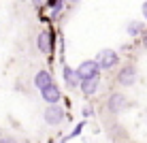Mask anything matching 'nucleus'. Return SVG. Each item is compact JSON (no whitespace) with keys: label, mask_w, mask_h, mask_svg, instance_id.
<instances>
[{"label":"nucleus","mask_w":147,"mask_h":143,"mask_svg":"<svg viewBox=\"0 0 147 143\" xmlns=\"http://www.w3.org/2000/svg\"><path fill=\"white\" fill-rule=\"evenodd\" d=\"M141 9H143V17H147V0L143 2V7H141Z\"/></svg>","instance_id":"obj_15"},{"label":"nucleus","mask_w":147,"mask_h":143,"mask_svg":"<svg viewBox=\"0 0 147 143\" xmlns=\"http://www.w3.org/2000/svg\"><path fill=\"white\" fill-rule=\"evenodd\" d=\"M62 75H64V81H66V85L68 88H79V77H77V73H75L70 66H66L64 64V68H62Z\"/></svg>","instance_id":"obj_10"},{"label":"nucleus","mask_w":147,"mask_h":143,"mask_svg":"<svg viewBox=\"0 0 147 143\" xmlns=\"http://www.w3.org/2000/svg\"><path fill=\"white\" fill-rule=\"evenodd\" d=\"M141 37H143V45L147 47V30H143V34H141Z\"/></svg>","instance_id":"obj_14"},{"label":"nucleus","mask_w":147,"mask_h":143,"mask_svg":"<svg viewBox=\"0 0 147 143\" xmlns=\"http://www.w3.org/2000/svg\"><path fill=\"white\" fill-rule=\"evenodd\" d=\"M96 62H98L100 68L109 70V68H115L119 62V56L113 52V49H102V52H98V58H96Z\"/></svg>","instance_id":"obj_4"},{"label":"nucleus","mask_w":147,"mask_h":143,"mask_svg":"<svg viewBox=\"0 0 147 143\" xmlns=\"http://www.w3.org/2000/svg\"><path fill=\"white\" fill-rule=\"evenodd\" d=\"M143 30H145V26L141 22H130L128 24V34L130 37H139V34H143Z\"/></svg>","instance_id":"obj_11"},{"label":"nucleus","mask_w":147,"mask_h":143,"mask_svg":"<svg viewBox=\"0 0 147 143\" xmlns=\"http://www.w3.org/2000/svg\"><path fill=\"white\" fill-rule=\"evenodd\" d=\"M66 2H79V0H66Z\"/></svg>","instance_id":"obj_16"},{"label":"nucleus","mask_w":147,"mask_h":143,"mask_svg":"<svg viewBox=\"0 0 147 143\" xmlns=\"http://www.w3.org/2000/svg\"><path fill=\"white\" fill-rule=\"evenodd\" d=\"M51 83H53V77H51L49 70H38V73L34 75V85H36L38 90L47 88V85H51Z\"/></svg>","instance_id":"obj_9"},{"label":"nucleus","mask_w":147,"mask_h":143,"mask_svg":"<svg viewBox=\"0 0 147 143\" xmlns=\"http://www.w3.org/2000/svg\"><path fill=\"white\" fill-rule=\"evenodd\" d=\"M79 85H81V92H83L85 96H94L96 92H98L100 79H98V77H92V79H83Z\"/></svg>","instance_id":"obj_8"},{"label":"nucleus","mask_w":147,"mask_h":143,"mask_svg":"<svg viewBox=\"0 0 147 143\" xmlns=\"http://www.w3.org/2000/svg\"><path fill=\"white\" fill-rule=\"evenodd\" d=\"M98 62L96 60H83L77 68H75V73H77V77L79 81H83V79H92V77H98Z\"/></svg>","instance_id":"obj_1"},{"label":"nucleus","mask_w":147,"mask_h":143,"mask_svg":"<svg viewBox=\"0 0 147 143\" xmlns=\"http://www.w3.org/2000/svg\"><path fill=\"white\" fill-rule=\"evenodd\" d=\"M64 120H66V113H64V109L60 105H49L47 109H45V122H47L49 126H58V124H62Z\"/></svg>","instance_id":"obj_5"},{"label":"nucleus","mask_w":147,"mask_h":143,"mask_svg":"<svg viewBox=\"0 0 147 143\" xmlns=\"http://www.w3.org/2000/svg\"><path fill=\"white\" fill-rule=\"evenodd\" d=\"M40 96H43V100L45 103H49V105H58V100H60V88L55 83H51V85H47V88H43L40 90Z\"/></svg>","instance_id":"obj_6"},{"label":"nucleus","mask_w":147,"mask_h":143,"mask_svg":"<svg viewBox=\"0 0 147 143\" xmlns=\"http://www.w3.org/2000/svg\"><path fill=\"white\" fill-rule=\"evenodd\" d=\"M32 7L34 9H43V7H47V0H32Z\"/></svg>","instance_id":"obj_13"},{"label":"nucleus","mask_w":147,"mask_h":143,"mask_svg":"<svg viewBox=\"0 0 147 143\" xmlns=\"http://www.w3.org/2000/svg\"><path fill=\"white\" fill-rule=\"evenodd\" d=\"M130 107V100L126 98L124 94H119V92H115V94H111L109 96V100H107V109L111 111V113H121V111H126Z\"/></svg>","instance_id":"obj_2"},{"label":"nucleus","mask_w":147,"mask_h":143,"mask_svg":"<svg viewBox=\"0 0 147 143\" xmlns=\"http://www.w3.org/2000/svg\"><path fill=\"white\" fill-rule=\"evenodd\" d=\"M83 126H85V122H81V124H77V126H75V130H73V132H70V135H68V139H70V137H77L79 132L83 130Z\"/></svg>","instance_id":"obj_12"},{"label":"nucleus","mask_w":147,"mask_h":143,"mask_svg":"<svg viewBox=\"0 0 147 143\" xmlns=\"http://www.w3.org/2000/svg\"><path fill=\"white\" fill-rule=\"evenodd\" d=\"M36 47L40 54H49L51 52V32L49 30H40L36 37Z\"/></svg>","instance_id":"obj_7"},{"label":"nucleus","mask_w":147,"mask_h":143,"mask_svg":"<svg viewBox=\"0 0 147 143\" xmlns=\"http://www.w3.org/2000/svg\"><path fill=\"white\" fill-rule=\"evenodd\" d=\"M136 77H139L136 66H134V64H126L124 68H119V73H117V83H119V85H126V88H130V85H134Z\"/></svg>","instance_id":"obj_3"}]
</instances>
